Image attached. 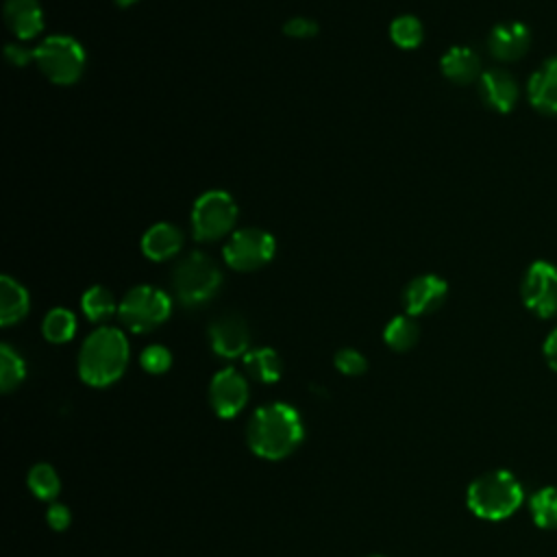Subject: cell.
<instances>
[{
    "label": "cell",
    "instance_id": "obj_1",
    "mask_svg": "<svg viewBox=\"0 0 557 557\" xmlns=\"http://www.w3.org/2000/svg\"><path fill=\"white\" fill-rule=\"evenodd\" d=\"M305 426L298 409L287 403L259 407L246 426V444L261 459H285L302 442Z\"/></svg>",
    "mask_w": 557,
    "mask_h": 557
},
{
    "label": "cell",
    "instance_id": "obj_2",
    "mask_svg": "<svg viewBox=\"0 0 557 557\" xmlns=\"http://www.w3.org/2000/svg\"><path fill=\"white\" fill-rule=\"evenodd\" d=\"M128 342L120 329H96L78 350V376L91 387L115 383L128 366Z\"/></svg>",
    "mask_w": 557,
    "mask_h": 557
},
{
    "label": "cell",
    "instance_id": "obj_3",
    "mask_svg": "<svg viewBox=\"0 0 557 557\" xmlns=\"http://www.w3.org/2000/svg\"><path fill=\"white\" fill-rule=\"evenodd\" d=\"M524 492L509 470H490L476 476L466 492L470 511L483 520H505L522 505Z\"/></svg>",
    "mask_w": 557,
    "mask_h": 557
},
{
    "label": "cell",
    "instance_id": "obj_4",
    "mask_svg": "<svg viewBox=\"0 0 557 557\" xmlns=\"http://www.w3.org/2000/svg\"><path fill=\"white\" fill-rule=\"evenodd\" d=\"M222 283V272L205 252L187 255L172 274L176 298L185 307H200L209 302Z\"/></svg>",
    "mask_w": 557,
    "mask_h": 557
},
{
    "label": "cell",
    "instance_id": "obj_5",
    "mask_svg": "<svg viewBox=\"0 0 557 557\" xmlns=\"http://www.w3.org/2000/svg\"><path fill=\"white\" fill-rule=\"evenodd\" d=\"M35 63L48 76V81L57 85H72L85 70V50L76 39L54 35L35 48Z\"/></svg>",
    "mask_w": 557,
    "mask_h": 557
},
{
    "label": "cell",
    "instance_id": "obj_6",
    "mask_svg": "<svg viewBox=\"0 0 557 557\" xmlns=\"http://www.w3.org/2000/svg\"><path fill=\"white\" fill-rule=\"evenodd\" d=\"M170 311H172L170 296L150 285H137L128 289L117 309L124 326L131 329L133 333L152 331L154 326L168 320Z\"/></svg>",
    "mask_w": 557,
    "mask_h": 557
},
{
    "label": "cell",
    "instance_id": "obj_7",
    "mask_svg": "<svg viewBox=\"0 0 557 557\" xmlns=\"http://www.w3.org/2000/svg\"><path fill=\"white\" fill-rule=\"evenodd\" d=\"M237 218V207L231 194L222 189L205 191L191 209V228L194 237L200 242L218 239L226 235Z\"/></svg>",
    "mask_w": 557,
    "mask_h": 557
},
{
    "label": "cell",
    "instance_id": "obj_8",
    "mask_svg": "<svg viewBox=\"0 0 557 557\" xmlns=\"http://www.w3.org/2000/svg\"><path fill=\"white\" fill-rule=\"evenodd\" d=\"M274 237L261 228H242L224 246V261L237 272H252L274 257Z\"/></svg>",
    "mask_w": 557,
    "mask_h": 557
},
{
    "label": "cell",
    "instance_id": "obj_9",
    "mask_svg": "<svg viewBox=\"0 0 557 557\" xmlns=\"http://www.w3.org/2000/svg\"><path fill=\"white\" fill-rule=\"evenodd\" d=\"M522 302L540 318L557 315V265L548 261H535L524 272L520 285Z\"/></svg>",
    "mask_w": 557,
    "mask_h": 557
},
{
    "label": "cell",
    "instance_id": "obj_10",
    "mask_svg": "<svg viewBox=\"0 0 557 557\" xmlns=\"http://www.w3.org/2000/svg\"><path fill=\"white\" fill-rule=\"evenodd\" d=\"M209 403L215 416L235 418L248 403V381L235 368H224L209 383Z\"/></svg>",
    "mask_w": 557,
    "mask_h": 557
},
{
    "label": "cell",
    "instance_id": "obj_11",
    "mask_svg": "<svg viewBox=\"0 0 557 557\" xmlns=\"http://www.w3.org/2000/svg\"><path fill=\"white\" fill-rule=\"evenodd\" d=\"M209 342L215 355L224 359H235L248 352L250 329L242 315L222 313L209 326Z\"/></svg>",
    "mask_w": 557,
    "mask_h": 557
},
{
    "label": "cell",
    "instance_id": "obj_12",
    "mask_svg": "<svg viewBox=\"0 0 557 557\" xmlns=\"http://www.w3.org/2000/svg\"><path fill=\"white\" fill-rule=\"evenodd\" d=\"M446 281L435 276V274H422L418 278H413L403 298H405V309L409 315H424L435 311L444 298H446Z\"/></svg>",
    "mask_w": 557,
    "mask_h": 557
},
{
    "label": "cell",
    "instance_id": "obj_13",
    "mask_svg": "<svg viewBox=\"0 0 557 557\" xmlns=\"http://www.w3.org/2000/svg\"><path fill=\"white\" fill-rule=\"evenodd\" d=\"M531 44V33L522 22L496 24L487 37V48L498 61L520 59Z\"/></svg>",
    "mask_w": 557,
    "mask_h": 557
},
{
    "label": "cell",
    "instance_id": "obj_14",
    "mask_svg": "<svg viewBox=\"0 0 557 557\" xmlns=\"http://www.w3.org/2000/svg\"><path fill=\"white\" fill-rule=\"evenodd\" d=\"M479 89L487 107L498 113H509L518 102V85L505 70H487L479 76Z\"/></svg>",
    "mask_w": 557,
    "mask_h": 557
},
{
    "label": "cell",
    "instance_id": "obj_15",
    "mask_svg": "<svg viewBox=\"0 0 557 557\" xmlns=\"http://www.w3.org/2000/svg\"><path fill=\"white\" fill-rule=\"evenodd\" d=\"M529 102L542 113H557V57L544 61L529 78Z\"/></svg>",
    "mask_w": 557,
    "mask_h": 557
},
{
    "label": "cell",
    "instance_id": "obj_16",
    "mask_svg": "<svg viewBox=\"0 0 557 557\" xmlns=\"http://www.w3.org/2000/svg\"><path fill=\"white\" fill-rule=\"evenodd\" d=\"M4 20L17 39H33L44 28V11L37 0H7Z\"/></svg>",
    "mask_w": 557,
    "mask_h": 557
},
{
    "label": "cell",
    "instance_id": "obj_17",
    "mask_svg": "<svg viewBox=\"0 0 557 557\" xmlns=\"http://www.w3.org/2000/svg\"><path fill=\"white\" fill-rule=\"evenodd\" d=\"M181 246H183V233L168 222L152 224L141 237V250L152 261L172 259L181 250Z\"/></svg>",
    "mask_w": 557,
    "mask_h": 557
},
{
    "label": "cell",
    "instance_id": "obj_18",
    "mask_svg": "<svg viewBox=\"0 0 557 557\" xmlns=\"http://www.w3.org/2000/svg\"><path fill=\"white\" fill-rule=\"evenodd\" d=\"M440 65H442L444 76L457 85H468L476 76H481L479 54L466 46H455V48L446 50Z\"/></svg>",
    "mask_w": 557,
    "mask_h": 557
},
{
    "label": "cell",
    "instance_id": "obj_19",
    "mask_svg": "<svg viewBox=\"0 0 557 557\" xmlns=\"http://www.w3.org/2000/svg\"><path fill=\"white\" fill-rule=\"evenodd\" d=\"M28 313V294L11 276L0 278V324L11 326Z\"/></svg>",
    "mask_w": 557,
    "mask_h": 557
},
{
    "label": "cell",
    "instance_id": "obj_20",
    "mask_svg": "<svg viewBox=\"0 0 557 557\" xmlns=\"http://www.w3.org/2000/svg\"><path fill=\"white\" fill-rule=\"evenodd\" d=\"M244 370L250 379L259 381V383H274L281 379L283 366H281V357L263 346V348H252L244 355Z\"/></svg>",
    "mask_w": 557,
    "mask_h": 557
},
{
    "label": "cell",
    "instance_id": "obj_21",
    "mask_svg": "<svg viewBox=\"0 0 557 557\" xmlns=\"http://www.w3.org/2000/svg\"><path fill=\"white\" fill-rule=\"evenodd\" d=\"M26 485L28 490L39 498V500H48L54 503V498L61 492V479L57 474V470L50 463H35L28 470L26 476Z\"/></svg>",
    "mask_w": 557,
    "mask_h": 557
},
{
    "label": "cell",
    "instance_id": "obj_22",
    "mask_svg": "<svg viewBox=\"0 0 557 557\" xmlns=\"http://www.w3.org/2000/svg\"><path fill=\"white\" fill-rule=\"evenodd\" d=\"M418 337H420V329L409 315H396L394 320H389V324L383 331L385 344L396 352H405L413 348Z\"/></svg>",
    "mask_w": 557,
    "mask_h": 557
},
{
    "label": "cell",
    "instance_id": "obj_23",
    "mask_svg": "<svg viewBox=\"0 0 557 557\" xmlns=\"http://www.w3.org/2000/svg\"><path fill=\"white\" fill-rule=\"evenodd\" d=\"M81 307H83V313L91 322H102V320L111 318L115 309H120V305L115 302L113 294L107 287H102V285L89 287L83 294V298H81Z\"/></svg>",
    "mask_w": 557,
    "mask_h": 557
},
{
    "label": "cell",
    "instance_id": "obj_24",
    "mask_svg": "<svg viewBox=\"0 0 557 557\" xmlns=\"http://www.w3.org/2000/svg\"><path fill=\"white\" fill-rule=\"evenodd\" d=\"M41 331H44V337L52 344H63L67 339L74 337V331H76V318L72 311L63 309V307H57L52 311L46 313L44 322H41Z\"/></svg>",
    "mask_w": 557,
    "mask_h": 557
},
{
    "label": "cell",
    "instance_id": "obj_25",
    "mask_svg": "<svg viewBox=\"0 0 557 557\" xmlns=\"http://www.w3.org/2000/svg\"><path fill=\"white\" fill-rule=\"evenodd\" d=\"M531 518L540 529H557V487H542L531 496Z\"/></svg>",
    "mask_w": 557,
    "mask_h": 557
},
{
    "label": "cell",
    "instance_id": "obj_26",
    "mask_svg": "<svg viewBox=\"0 0 557 557\" xmlns=\"http://www.w3.org/2000/svg\"><path fill=\"white\" fill-rule=\"evenodd\" d=\"M24 376H26L24 359L9 344H2L0 346V389L4 394L13 392L15 387L22 385Z\"/></svg>",
    "mask_w": 557,
    "mask_h": 557
},
{
    "label": "cell",
    "instance_id": "obj_27",
    "mask_svg": "<svg viewBox=\"0 0 557 557\" xmlns=\"http://www.w3.org/2000/svg\"><path fill=\"white\" fill-rule=\"evenodd\" d=\"M389 37L398 48H405V50L418 48L422 41V24L413 15H400L392 22Z\"/></svg>",
    "mask_w": 557,
    "mask_h": 557
},
{
    "label": "cell",
    "instance_id": "obj_28",
    "mask_svg": "<svg viewBox=\"0 0 557 557\" xmlns=\"http://www.w3.org/2000/svg\"><path fill=\"white\" fill-rule=\"evenodd\" d=\"M139 361H141V368H144L146 372H150V374H163V372L170 368V363H172V355H170V350H168L165 346L152 344V346L144 348Z\"/></svg>",
    "mask_w": 557,
    "mask_h": 557
},
{
    "label": "cell",
    "instance_id": "obj_29",
    "mask_svg": "<svg viewBox=\"0 0 557 557\" xmlns=\"http://www.w3.org/2000/svg\"><path fill=\"white\" fill-rule=\"evenodd\" d=\"M335 368L346 376H359L368 370L366 357L355 348H342L335 352Z\"/></svg>",
    "mask_w": 557,
    "mask_h": 557
},
{
    "label": "cell",
    "instance_id": "obj_30",
    "mask_svg": "<svg viewBox=\"0 0 557 557\" xmlns=\"http://www.w3.org/2000/svg\"><path fill=\"white\" fill-rule=\"evenodd\" d=\"M283 33L289 35V37H296V39H305V37H311L318 33V24L309 17H289L285 24H283Z\"/></svg>",
    "mask_w": 557,
    "mask_h": 557
},
{
    "label": "cell",
    "instance_id": "obj_31",
    "mask_svg": "<svg viewBox=\"0 0 557 557\" xmlns=\"http://www.w3.org/2000/svg\"><path fill=\"white\" fill-rule=\"evenodd\" d=\"M46 522L52 531H65L72 522V513L65 505L61 503H50L46 509Z\"/></svg>",
    "mask_w": 557,
    "mask_h": 557
},
{
    "label": "cell",
    "instance_id": "obj_32",
    "mask_svg": "<svg viewBox=\"0 0 557 557\" xmlns=\"http://www.w3.org/2000/svg\"><path fill=\"white\" fill-rule=\"evenodd\" d=\"M4 52H7V59L11 65H26L30 59H35V50H28L20 44H9Z\"/></svg>",
    "mask_w": 557,
    "mask_h": 557
},
{
    "label": "cell",
    "instance_id": "obj_33",
    "mask_svg": "<svg viewBox=\"0 0 557 557\" xmlns=\"http://www.w3.org/2000/svg\"><path fill=\"white\" fill-rule=\"evenodd\" d=\"M542 352H544V359H546L548 368L557 372V329H553V331L546 335L544 346H542Z\"/></svg>",
    "mask_w": 557,
    "mask_h": 557
},
{
    "label": "cell",
    "instance_id": "obj_34",
    "mask_svg": "<svg viewBox=\"0 0 557 557\" xmlns=\"http://www.w3.org/2000/svg\"><path fill=\"white\" fill-rule=\"evenodd\" d=\"M117 7H131V4H135L137 0H113Z\"/></svg>",
    "mask_w": 557,
    "mask_h": 557
},
{
    "label": "cell",
    "instance_id": "obj_35",
    "mask_svg": "<svg viewBox=\"0 0 557 557\" xmlns=\"http://www.w3.org/2000/svg\"><path fill=\"white\" fill-rule=\"evenodd\" d=\"M368 557H383V555H368Z\"/></svg>",
    "mask_w": 557,
    "mask_h": 557
}]
</instances>
